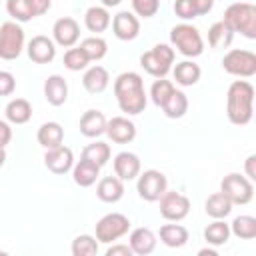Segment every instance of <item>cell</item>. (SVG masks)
Wrapping results in <instances>:
<instances>
[{
	"label": "cell",
	"instance_id": "cell-2",
	"mask_svg": "<svg viewBox=\"0 0 256 256\" xmlns=\"http://www.w3.org/2000/svg\"><path fill=\"white\" fill-rule=\"evenodd\" d=\"M228 120L236 126H244L254 116V86L248 80H234L226 94Z\"/></svg>",
	"mask_w": 256,
	"mask_h": 256
},
{
	"label": "cell",
	"instance_id": "cell-12",
	"mask_svg": "<svg viewBox=\"0 0 256 256\" xmlns=\"http://www.w3.org/2000/svg\"><path fill=\"white\" fill-rule=\"evenodd\" d=\"M44 166L52 172V174H66L72 170L74 166V154L68 146L60 144L56 148H48L44 154Z\"/></svg>",
	"mask_w": 256,
	"mask_h": 256
},
{
	"label": "cell",
	"instance_id": "cell-46",
	"mask_svg": "<svg viewBox=\"0 0 256 256\" xmlns=\"http://www.w3.org/2000/svg\"><path fill=\"white\" fill-rule=\"evenodd\" d=\"M12 140V128L8 122L0 120V148H6V144H10Z\"/></svg>",
	"mask_w": 256,
	"mask_h": 256
},
{
	"label": "cell",
	"instance_id": "cell-22",
	"mask_svg": "<svg viewBox=\"0 0 256 256\" xmlns=\"http://www.w3.org/2000/svg\"><path fill=\"white\" fill-rule=\"evenodd\" d=\"M96 196L106 202V204H114L124 196V184L118 176H104L100 178L98 186H96Z\"/></svg>",
	"mask_w": 256,
	"mask_h": 256
},
{
	"label": "cell",
	"instance_id": "cell-43",
	"mask_svg": "<svg viewBox=\"0 0 256 256\" xmlns=\"http://www.w3.org/2000/svg\"><path fill=\"white\" fill-rule=\"evenodd\" d=\"M26 2H28L30 12H32V16H34V18H38V16L46 14V12L50 10V6H52V0H26Z\"/></svg>",
	"mask_w": 256,
	"mask_h": 256
},
{
	"label": "cell",
	"instance_id": "cell-13",
	"mask_svg": "<svg viewBox=\"0 0 256 256\" xmlns=\"http://www.w3.org/2000/svg\"><path fill=\"white\" fill-rule=\"evenodd\" d=\"M112 32L118 40H134L138 34H140V20L136 18L134 12H128V10H122L118 12L114 18H112Z\"/></svg>",
	"mask_w": 256,
	"mask_h": 256
},
{
	"label": "cell",
	"instance_id": "cell-29",
	"mask_svg": "<svg viewBox=\"0 0 256 256\" xmlns=\"http://www.w3.org/2000/svg\"><path fill=\"white\" fill-rule=\"evenodd\" d=\"M188 230L182 224H164L160 226V240L168 248H180L188 242Z\"/></svg>",
	"mask_w": 256,
	"mask_h": 256
},
{
	"label": "cell",
	"instance_id": "cell-33",
	"mask_svg": "<svg viewBox=\"0 0 256 256\" xmlns=\"http://www.w3.org/2000/svg\"><path fill=\"white\" fill-rule=\"evenodd\" d=\"M162 112L168 118H182L188 112V98L182 90H174L170 94V98L166 100V104L162 106Z\"/></svg>",
	"mask_w": 256,
	"mask_h": 256
},
{
	"label": "cell",
	"instance_id": "cell-15",
	"mask_svg": "<svg viewBox=\"0 0 256 256\" xmlns=\"http://www.w3.org/2000/svg\"><path fill=\"white\" fill-rule=\"evenodd\" d=\"M108 138L116 144H128L136 138V124L128 120L126 116H114L106 120V132Z\"/></svg>",
	"mask_w": 256,
	"mask_h": 256
},
{
	"label": "cell",
	"instance_id": "cell-7",
	"mask_svg": "<svg viewBox=\"0 0 256 256\" xmlns=\"http://www.w3.org/2000/svg\"><path fill=\"white\" fill-rule=\"evenodd\" d=\"M130 230V218L120 212H110L96 222V240L102 244H112Z\"/></svg>",
	"mask_w": 256,
	"mask_h": 256
},
{
	"label": "cell",
	"instance_id": "cell-1",
	"mask_svg": "<svg viewBox=\"0 0 256 256\" xmlns=\"http://www.w3.org/2000/svg\"><path fill=\"white\" fill-rule=\"evenodd\" d=\"M114 96L118 100V106L128 116H136L144 112L148 104V96L144 90V80L138 72H122L114 80Z\"/></svg>",
	"mask_w": 256,
	"mask_h": 256
},
{
	"label": "cell",
	"instance_id": "cell-35",
	"mask_svg": "<svg viewBox=\"0 0 256 256\" xmlns=\"http://www.w3.org/2000/svg\"><path fill=\"white\" fill-rule=\"evenodd\" d=\"M80 48L84 50V54L88 56L90 62L92 60H102L106 56V52H108V44L100 36H88V38H84L80 42Z\"/></svg>",
	"mask_w": 256,
	"mask_h": 256
},
{
	"label": "cell",
	"instance_id": "cell-47",
	"mask_svg": "<svg viewBox=\"0 0 256 256\" xmlns=\"http://www.w3.org/2000/svg\"><path fill=\"white\" fill-rule=\"evenodd\" d=\"M244 170H246V178L248 180H256V154H250L244 162Z\"/></svg>",
	"mask_w": 256,
	"mask_h": 256
},
{
	"label": "cell",
	"instance_id": "cell-17",
	"mask_svg": "<svg viewBox=\"0 0 256 256\" xmlns=\"http://www.w3.org/2000/svg\"><path fill=\"white\" fill-rule=\"evenodd\" d=\"M128 240H130L128 246L132 248V254H138V256H148L156 248V234L150 228H146V226L134 228L130 232Z\"/></svg>",
	"mask_w": 256,
	"mask_h": 256
},
{
	"label": "cell",
	"instance_id": "cell-4",
	"mask_svg": "<svg viewBox=\"0 0 256 256\" xmlns=\"http://www.w3.org/2000/svg\"><path fill=\"white\" fill-rule=\"evenodd\" d=\"M170 42L172 46L186 58H196L204 52V40L196 26L192 24H176L170 30Z\"/></svg>",
	"mask_w": 256,
	"mask_h": 256
},
{
	"label": "cell",
	"instance_id": "cell-48",
	"mask_svg": "<svg viewBox=\"0 0 256 256\" xmlns=\"http://www.w3.org/2000/svg\"><path fill=\"white\" fill-rule=\"evenodd\" d=\"M198 256H216V250H212V248H202V250H198Z\"/></svg>",
	"mask_w": 256,
	"mask_h": 256
},
{
	"label": "cell",
	"instance_id": "cell-42",
	"mask_svg": "<svg viewBox=\"0 0 256 256\" xmlns=\"http://www.w3.org/2000/svg\"><path fill=\"white\" fill-rule=\"evenodd\" d=\"M14 90H16V78L10 72L0 70V96H10Z\"/></svg>",
	"mask_w": 256,
	"mask_h": 256
},
{
	"label": "cell",
	"instance_id": "cell-18",
	"mask_svg": "<svg viewBox=\"0 0 256 256\" xmlns=\"http://www.w3.org/2000/svg\"><path fill=\"white\" fill-rule=\"evenodd\" d=\"M44 98L52 106H62L68 100V82L60 74H52L44 82Z\"/></svg>",
	"mask_w": 256,
	"mask_h": 256
},
{
	"label": "cell",
	"instance_id": "cell-19",
	"mask_svg": "<svg viewBox=\"0 0 256 256\" xmlns=\"http://www.w3.org/2000/svg\"><path fill=\"white\" fill-rule=\"evenodd\" d=\"M114 172L124 180H134L140 174V158L134 152H120L114 156Z\"/></svg>",
	"mask_w": 256,
	"mask_h": 256
},
{
	"label": "cell",
	"instance_id": "cell-38",
	"mask_svg": "<svg viewBox=\"0 0 256 256\" xmlns=\"http://www.w3.org/2000/svg\"><path fill=\"white\" fill-rule=\"evenodd\" d=\"M90 64V60H88V56L84 54V50L78 46V48H68L66 52H64V66L68 68V70H72V72H80V70H84L86 66Z\"/></svg>",
	"mask_w": 256,
	"mask_h": 256
},
{
	"label": "cell",
	"instance_id": "cell-41",
	"mask_svg": "<svg viewBox=\"0 0 256 256\" xmlns=\"http://www.w3.org/2000/svg\"><path fill=\"white\" fill-rule=\"evenodd\" d=\"M174 12H176V16L182 18V20H194V18L198 16L190 0H176V2H174Z\"/></svg>",
	"mask_w": 256,
	"mask_h": 256
},
{
	"label": "cell",
	"instance_id": "cell-50",
	"mask_svg": "<svg viewBox=\"0 0 256 256\" xmlns=\"http://www.w3.org/2000/svg\"><path fill=\"white\" fill-rule=\"evenodd\" d=\"M4 162H6V150H4V148H0V168L4 166Z\"/></svg>",
	"mask_w": 256,
	"mask_h": 256
},
{
	"label": "cell",
	"instance_id": "cell-9",
	"mask_svg": "<svg viewBox=\"0 0 256 256\" xmlns=\"http://www.w3.org/2000/svg\"><path fill=\"white\" fill-rule=\"evenodd\" d=\"M220 192H224V194L230 198L232 204L244 206V204H248V202L252 200V196H254V184H252V180H248L246 176H242V174H238V172H232V174H228V176L222 178V182H220Z\"/></svg>",
	"mask_w": 256,
	"mask_h": 256
},
{
	"label": "cell",
	"instance_id": "cell-31",
	"mask_svg": "<svg viewBox=\"0 0 256 256\" xmlns=\"http://www.w3.org/2000/svg\"><path fill=\"white\" fill-rule=\"evenodd\" d=\"M228 238H230V224H226L224 218L214 220L204 228V240L212 246H222L228 242Z\"/></svg>",
	"mask_w": 256,
	"mask_h": 256
},
{
	"label": "cell",
	"instance_id": "cell-24",
	"mask_svg": "<svg viewBox=\"0 0 256 256\" xmlns=\"http://www.w3.org/2000/svg\"><path fill=\"white\" fill-rule=\"evenodd\" d=\"M36 140L42 148H56L62 144L64 140V128L58 124V122H44L38 132H36Z\"/></svg>",
	"mask_w": 256,
	"mask_h": 256
},
{
	"label": "cell",
	"instance_id": "cell-20",
	"mask_svg": "<svg viewBox=\"0 0 256 256\" xmlns=\"http://www.w3.org/2000/svg\"><path fill=\"white\" fill-rule=\"evenodd\" d=\"M100 176V166L94 164L92 160H86V158H80V162H76L72 166V180L74 184H78L80 188H88L92 184H96Z\"/></svg>",
	"mask_w": 256,
	"mask_h": 256
},
{
	"label": "cell",
	"instance_id": "cell-10",
	"mask_svg": "<svg viewBox=\"0 0 256 256\" xmlns=\"http://www.w3.org/2000/svg\"><path fill=\"white\" fill-rule=\"evenodd\" d=\"M136 178H138V182H136L138 196L146 202H158V198L168 190V180L160 170L150 168V170H144L142 174H138Z\"/></svg>",
	"mask_w": 256,
	"mask_h": 256
},
{
	"label": "cell",
	"instance_id": "cell-11",
	"mask_svg": "<svg viewBox=\"0 0 256 256\" xmlns=\"http://www.w3.org/2000/svg\"><path fill=\"white\" fill-rule=\"evenodd\" d=\"M160 214L162 218L170 220V222H180L188 216L190 212V198L176 192V190H166L160 198Z\"/></svg>",
	"mask_w": 256,
	"mask_h": 256
},
{
	"label": "cell",
	"instance_id": "cell-23",
	"mask_svg": "<svg viewBox=\"0 0 256 256\" xmlns=\"http://www.w3.org/2000/svg\"><path fill=\"white\" fill-rule=\"evenodd\" d=\"M82 84H84V88L90 92V94H100V92H104L106 88H108V84H110V74H108V70L104 68V66H92V68H88L86 72H84V76H82Z\"/></svg>",
	"mask_w": 256,
	"mask_h": 256
},
{
	"label": "cell",
	"instance_id": "cell-39",
	"mask_svg": "<svg viewBox=\"0 0 256 256\" xmlns=\"http://www.w3.org/2000/svg\"><path fill=\"white\" fill-rule=\"evenodd\" d=\"M6 12L14 18V22H28L34 18L26 0H6Z\"/></svg>",
	"mask_w": 256,
	"mask_h": 256
},
{
	"label": "cell",
	"instance_id": "cell-45",
	"mask_svg": "<svg viewBox=\"0 0 256 256\" xmlns=\"http://www.w3.org/2000/svg\"><path fill=\"white\" fill-rule=\"evenodd\" d=\"M130 254H132V248L128 244H112L106 250V256H130Z\"/></svg>",
	"mask_w": 256,
	"mask_h": 256
},
{
	"label": "cell",
	"instance_id": "cell-34",
	"mask_svg": "<svg viewBox=\"0 0 256 256\" xmlns=\"http://www.w3.org/2000/svg\"><path fill=\"white\" fill-rule=\"evenodd\" d=\"M82 158L92 160L94 164H98V166L102 168V166L110 160V146H108L106 142H102V140H96V142L84 146V150H82Z\"/></svg>",
	"mask_w": 256,
	"mask_h": 256
},
{
	"label": "cell",
	"instance_id": "cell-44",
	"mask_svg": "<svg viewBox=\"0 0 256 256\" xmlns=\"http://www.w3.org/2000/svg\"><path fill=\"white\" fill-rule=\"evenodd\" d=\"M190 2H192V6H194L198 16H204L214 8V0H190Z\"/></svg>",
	"mask_w": 256,
	"mask_h": 256
},
{
	"label": "cell",
	"instance_id": "cell-36",
	"mask_svg": "<svg viewBox=\"0 0 256 256\" xmlns=\"http://www.w3.org/2000/svg\"><path fill=\"white\" fill-rule=\"evenodd\" d=\"M72 254L74 256H94L98 254V240L90 234H80L72 240Z\"/></svg>",
	"mask_w": 256,
	"mask_h": 256
},
{
	"label": "cell",
	"instance_id": "cell-49",
	"mask_svg": "<svg viewBox=\"0 0 256 256\" xmlns=\"http://www.w3.org/2000/svg\"><path fill=\"white\" fill-rule=\"evenodd\" d=\"M122 0H102V6L104 8H112V6H118Z\"/></svg>",
	"mask_w": 256,
	"mask_h": 256
},
{
	"label": "cell",
	"instance_id": "cell-26",
	"mask_svg": "<svg viewBox=\"0 0 256 256\" xmlns=\"http://www.w3.org/2000/svg\"><path fill=\"white\" fill-rule=\"evenodd\" d=\"M232 202L230 198L224 194V192H214L206 198V204H204V210L210 218L214 220H220V218H226L230 212H232Z\"/></svg>",
	"mask_w": 256,
	"mask_h": 256
},
{
	"label": "cell",
	"instance_id": "cell-30",
	"mask_svg": "<svg viewBox=\"0 0 256 256\" xmlns=\"http://www.w3.org/2000/svg\"><path fill=\"white\" fill-rule=\"evenodd\" d=\"M230 234H234L240 240H252L256 238V218L250 214H240L230 224Z\"/></svg>",
	"mask_w": 256,
	"mask_h": 256
},
{
	"label": "cell",
	"instance_id": "cell-6",
	"mask_svg": "<svg viewBox=\"0 0 256 256\" xmlns=\"http://www.w3.org/2000/svg\"><path fill=\"white\" fill-rule=\"evenodd\" d=\"M24 30L20 22H4L0 26V58L2 60H16L24 50Z\"/></svg>",
	"mask_w": 256,
	"mask_h": 256
},
{
	"label": "cell",
	"instance_id": "cell-8",
	"mask_svg": "<svg viewBox=\"0 0 256 256\" xmlns=\"http://www.w3.org/2000/svg\"><path fill=\"white\" fill-rule=\"evenodd\" d=\"M222 68L232 74V76H240V78H250L256 74V54L252 50H240V48H232L224 54L222 58Z\"/></svg>",
	"mask_w": 256,
	"mask_h": 256
},
{
	"label": "cell",
	"instance_id": "cell-32",
	"mask_svg": "<svg viewBox=\"0 0 256 256\" xmlns=\"http://www.w3.org/2000/svg\"><path fill=\"white\" fill-rule=\"evenodd\" d=\"M232 38H234V32L222 20L220 22H214L208 28V44L212 48H228L232 44Z\"/></svg>",
	"mask_w": 256,
	"mask_h": 256
},
{
	"label": "cell",
	"instance_id": "cell-14",
	"mask_svg": "<svg viewBox=\"0 0 256 256\" xmlns=\"http://www.w3.org/2000/svg\"><path fill=\"white\" fill-rule=\"evenodd\" d=\"M52 36H54V42L62 48H72L78 38H80V26L74 18L70 16H64V18H58L52 26Z\"/></svg>",
	"mask_w": 256,
	"mask_h": 256
},
{
	"label": "cell",
	"instance_id": "cell-3",
	"mask_svg": "<svg viewBox=\"0 0 256 256\" xmlns=\"http://www.w3.org/2000/svg\"><path fill=\"white\" fill-rule=\"evenodd\" d=\"M222 22L242 36L254 40L256 38V6L250 2H234L226 8Z\"/></svg>",
	"mask_w": 256,
	"mask_h": 256
},
{
	"label": "cell",
	"instance_id": "cell-16",
	"mask_svg": "<svg viewBox=\"0 0 256 256\" xmlns=\"http://www.w3.org/2000/svg\"><path fill=\"white\" fill-rule=\"evenodd\" d=\"M26 52H28V58L32 62H36V64H48L56 56V44H54L52 38H48L44 34H38V36H34L28 42Z\"/></svg>",
	"mask_w": 256,
	"mask_h": 256
},
{
	"label": "cell",
	"instance_id": "cell-40",
	"mask_svg": "<svg viewBox=\"0 0 256 256\" xmlns=\"http://www.w3.org/2000/svg\"><path fill=\"white\" fill-rule=\"evenodd\" d=\"M130 2H132L134 14L142 18H152L160 10V0H130Z\"/></svg>",
	"mask_w": 256,
	"mask_h": 256
},
{
	"label": "cell",
	"instance_id": "cell-25",
	"mask_svg": "<svg viewBox=\"0 0 256 256\" xmlns=\"http://www.w3.org/2000/svg\"><path fill=\"white\" fill-rule=\"evenodd\" d=\"M172 74H174L176 84H180V86H194V84L200 80L202 70H200V66H198L196 62H192V60H182V62H178V64L174 66Z\"/></svg>",
	"mask_w": 256,
	"mask_h": 256
},
{
	"label": "cell",
	"instance_id": "cell-5",
	"mask_svg": "<svg viewBox=\"0 0 256 256\" xmlns=\"http://www.w3.org/2000/svg\"><path fill=\"white\" fill-rule=\"evenodd\" d=\"M174 64V48L168 44H156L152 50L140 56V66L154 78H164Z\"/></svg>",
	"mask_w": 256,
	"mask_h": 256
},
{
	"label": "cell",
	"instance_id": "cell-28",
	"mask_svg": "<svg viewBox=\"0 0 256 256\" xmlns=\"http://www.w3.org/2000/svg\"><path fill=\"white\" fill-rule=\"evenodd\" d=\"M32 118V104L26 98H14L6 104V120L12 124H26Z\"/></svg>",
	"mask_w": 256,
	"mask_h": 256
},
{
	"label": "cell",
	"instance_id": "cell-27",
	"mask_svg": "<svg viewBox=\"0 0 256 256\" xmlns=\"http://www.w3.org/2000/svg\"><path fill=\"white\" fill-rule=\"evenodd\" d=\"M110 22H112V18H110V14H108V10L104 6H90L86 10V14H84V24L94 34L104 32L110 26Z\"/></svg>",
	"mask_w": 256,
	"mask_h": 256
},
{
	"label": "cell",
	"instance_id": "cell-37",
	"mask_svg": "<svg viewBox=\"0 0 256 256\" xmlns=\"http://www.w3.org/2000/svg\"><path fill=\"white\" fill-rule=\"evenodd\" d=\"M174 90H176V88H174V84H172L170 80L156 78L154 84H152V88H150V98H152V102H154L158 108H162Z\"/></svg>",
	"mask_w": 256,
	"mask_h": 256
},
{
	"label": "cell",
	"instance_id": "cell-21",
	"mask_svg": "<svg viewBox=\"0 0 256 256\" xmlns=\"http://www.w3.org/2000/svg\"><path fill=\"white\" fill-rule=\"evenodd\" d=\"M78 128L86 138H98L106 132V116L100 110H86L80 118Z\"/></svg>",
	"mask_w": 256,
	"mask_h": 256
}]
</instances>
